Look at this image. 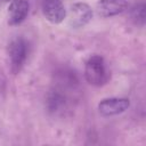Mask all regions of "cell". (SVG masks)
<instances>
[{"instance_id":"obj_1","label":"cell","mask_w":146,"mask_h":146,"mask_svg":"<svg viewBox=\"0 0 146 146\" xmlns=\"http://www.w3.org/2000/svg\"><path fill=\"white\" fill-rule=\"evenodd\" d=\"M84 78L94 87H103L108 82L111 73L102 56L92 55L88 58L84 65Z\"/></svg>"},{"instance_id":"obj_2","label":"cell","mask_w":146,"mask_h":146,"mask_svg":"<svg viewBox=\"0 0 146 146\" xmlns=\"http://www.w3.org/2000/svg\"><path fill=\"white\" fill-rule=\"evenodd\" d=\"M29 55V43L22 36H16L10 40L7 47V56H8V63L10 67V72L13 74H18Z\"/></svg>"},{"instance_id":"obj_3","label":"cell","mask_w":146,"mask_h":146,"mask_svg":"<svg viewBox=\"0 0 146 146\" xmlns=\"http://www.w3.org/2000/svg\"><path fill=\"white\" fill-rule=\"evenodd\" d=\"M92 8L86 2H75L71 6L68 13V24L73 29L86 26L92 18Z\"/></svg>"},{"instance_id":"obj_4","label":"cell","mask_w":146,"mask_h":146,"mask_svg":"<svg viewBox=\"0 0 146 146\" xmlns=\"http://www.w3.org/2000/svg\"><path fill=\"white\" fill-rule=\"evenodd\" d=\"M130 106L128 98L123 97H108L104 98L98 104V112L103 116H113L125 112Z\"/></svg>"},{"instance_id":"obj_5","label":"cell","mask_w":146,"mask_h":146,"mask_svg":"<svg viewBox=\"0 0 146 146\" xmlns=\"http://www.w3.org/2000/svg\"><path fill=\"white\" fill-rule=\"evenodd\" d=\"M129 6L127 0H98L96 3V13L103 18L113 17L127 11Z\"/></svg>"},{"instance_id":"obj_6","label":"cell","mask_w":146,"mask_h":146,"mask_svg":"<svg viewBox=\"0 0 146 146\" xmlns=\"http://www.w3.org/2000/svg\"><path fill=\"white\" fill-rule=\"evenodd\" d=\"M46 110L52 115H57L64 112L67 106V94L62 89L55 87L46 96Z\"/></svg>"},{"instance_id":"obj_7","label":"cell","mask_w":146,"mask_h":146,"mask_svg":"<svg viewBox=\"0 0 146 146\" xmlns=\"http://www.w3.org/2000/svg\"><path fill=\"white\" fill-rule=\"evenodd\" d=\"M42 13L52 24H59L66 18V9L62 0H42Z\"/></svg>"},{"instance_id":"obj_8","label":"cell","mask_w":146,"mask_h":146,"mask_svg":"<svg viewBox=\"0 0 146 146\" xmlns=\"http://www.w3.org/2000/svg\"><path fill=\"white\" fill-rule=\"evenodd\" d=\"M55 87L62 89L66 94L79 87V78L72 68L62 67L55 73Z\"/></svg>"},{"instance_id":"obj_9","label":"cell","mask_w":146,"mask_h":146,"mask_svg":"<svg viewBox=\"0 0 146 146\" xmlns=\"http://www.w3.org/2000/svg\"><path fill=\"white\" fill-rule=\"evenodd\" d=\"M29 0H11L8 6V24L11 26L19 25L29 15Z\"/></svg>"},{"instance_id":"obj_10","label":"cell","mask_w":146,"mask_h":146,"mask_svg":"<svg viewBox=\"0 0 146 146\" xmlns=\"http://www.w3.org/2000/svg\"><path fill=\"white\" fill-rule=\"evenodd\" d=\"M145 9H146V5H145L144 0H140L136 3H133L131 7L129 6L127 11H129L130 21L135 25L144 26V24H145Z\"/></svg>"},{"instance_id":"obj_11","label":"cell","mask_w":146,"mask_h":146,"mask_svg":"<svg viewBox=\"0 0 146 146\" xmlns=\"http://www.w3.org/2000/svg\"><path fill=\"white\" fill-rule=\"evenodd\" d=\"M6 91V76L3 75L2 71L0 70V99L3 97Z\"/></svg>"},{"instance_id":"obj_12","label":"cell","mask_w":146,"mask_h":146,"mask_svg":"<svg viewBox=\"0 0 146 146\" xmlns=\"http://www.w3.org/2000/svg\"><path fill=\"white\" fill-rule=\"evenodd\" d=\"M2 1H8V0H2Z\"/></svg>"}]
</instances>
